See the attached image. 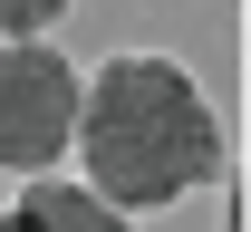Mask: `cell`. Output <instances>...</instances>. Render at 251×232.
<instances>
[{
	"mask_svg": "<svg viewBox=\"0 0 251 232\" xmlns=\"http://www.w3.org/2000/svg\"><path fill=\"white\" fill-rule=\"evenodd\" d=\"M68 145L87 155V194L116 203V213L184 203L222 165V126L203 106V87L155 49H126L97 77H77V135Z\"/></svg>",
	"mask_w": 251,
	"mask_h": 232,
	"instance_id": "6da1fadb",
	"label": "cell"
},
{
	"mask_svg": "<svg viewBox=\"0 0 251 232\" xmlns=\"http://www.w3.org/2000/svg\"><path fill=\"white\" fill-rule=\"evenodd\" d=\"M77 135V68L49 39H10L0 49V165L10 174H49Z\"/></svg>",
	"mask_w": 251,
	"mask_h": 232,
	"instance_id": "7a4b0ae2",
	"label": "cell"
},
{
	"mask_svg": "<svg viewBox=\"0 0 251 232\" xmlns=\"http://www.w3.org/2000/svg\"><path fill=\"white\" fill-rule=\"evenodd\" d=\"M20 213H29L39 232H126V213H116V203H97L87 184H49V174L29 184V203H20Z\"/></svg>",
	"mask_w": 251,
	"mask_h": 232,
	"instance_id": "3957f363",
	"label": "cell"
},
{
	"mask_svg": "<svg viewBox=\"0 0 251 232\" xmlns=\"http://www.w3.org/2000/svg\"><path fill=\"white\" fill-rule=\"evenodd\" d=\"M58 10H68V0H0V39H39Z\"/></svg>",
	"mask_w": 251,
	"mask_h": 232,
	"instance_id": "277c9868",
	"label": "cell"
},
{
	"mask_svg": "<svg viewBox=\"0 0 251 232\" xmlns=\"http://www.w3.org/2000/svg\"><path fill=\"white\" fill-rule=\"evenodd\" d=\"M0 232H39V223H29V213H0Z\"/></svg>",
	"mask_w": 251,
	"mask_h": 232,
	"instance_id": "5b68a950",
	"label": "cell"
}]
</instances>
